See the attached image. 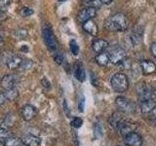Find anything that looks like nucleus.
<instances>
[{
  "label": "nucleus",
  "instance_id": "nucleus-2",
  "mask_svg": "<svg viewBox=\"0 0 156 146\" xmlns=\"http://www.w3.org/2000/svg\"><path fill=\"white\" fill-rule=\"evenodd\" d=\"M110 84L116 92H124L129 88V80L124 73H116L111 77Z\"/></svg>",
  "mask_w": 156,
  "mask_h": 146
},
{
  "label": "nucleus",
  "instance_id": "nucleus-7",
  "mask_svg": "<svg viewBox=\"0 0 156 146\" xmlns=\"http://www.w3.org/2000/svg\"><path fill=\"white\" fill-rule=\"evenodd\" d=\"M126 122V119L124 118L123 114H122V112L118 111V112H114L113 114L111 115V117L109 118V124L110 126L113 128L114 130H116L118 131L121 127L123 126V124Z\"/></svg>",
  "mask_w": 156,
  "mask_h": 146
},
{
  "label": "nucleus",
  "instance_id": "nucleus-34",
  "mask_svg": "<svg viewBox=\"0 0 156 146\" xmlns=\"http://www.w3.org/2000/svg\"><path fill=\"white\" fill-rule=\"evenodd\" d=\"M54 61H55L58 64H62V63L63 62V57L61 55H55L54 56Z\"/></svg>",
  "mask_w": 156,
  "mask_h": 146
},
{
  "label": "nucleus",
  "instance_id": "nucleus-27",
  "mask_svg": "<svg viewBox=\"0 0 156 146\" xmlns=\"http://www.w3.org/2000/svg\"><path fill=\"white\" fill-rule=\"evenodd\" d=\"M71 126L73 127V128H75V129H78V128H80V127L82 126L83 124V120L81 118H79V117H75V118H73L72 121H71Z\"/></svg>",
  "mask_w": 156,
  "mask_h": 146
},
{
  "label": "nucleus",
  "instance_id": "nucleus-15",
  "mask_svg": "<svg viewBox=\"0 0 156 146\" xmlns=\"http://www.w3.org/2000/svg\"><path fill=\"white\" fill-rule=\"evenodd\" d=\"M140 100L144 99H154L155 97V91L150 86H140L139 91Z\"/></svg>",
  "mask_w": 156,
  "mask_h": 146
},
{
  "label": "nucleus",
  "instance_id": "nucleus-19",
  "mask_svg": "<svg viewBox=\"0 0 156 146\" xmlns=\"http://www.w3.org/2000/svg\"><path fill=\"white\" fill-rule=\"evenodd\" d=\"M136 124L134 123H132V122L128 121V120H126V122L123 124V126L121 127V129L118 130L120 134H122L123 136L127 135L128 134L130 133H133V131H135V129H136Z\"/></svg>",
  "mask_w": 156,
  "mask_h": 146
},
{
  "label": "nucleus",
  "instance_id": "nucleus-14",
  "mask_svg": "<svg viewBox=\"0 0 156 146\" xmlns=\"http://www.w3.org/2000/svg\"><path fill=\"white\" fill-rule=\"evenodd\" d=\"M82 28L85 32L88 34H90L92 36H96L99 31V27H98V24L94 19H88V21L82 23Z\"/></svg>",
  "mask_w": 156,
  "mask_h": 146
},
{
  "label": "nucleus",
  "instance_id": "nucleus-17",
  "mask_svg": "<svg viewBox=\"0 0 156 146\" xmlns=\"http://www.w3.org/2000/svg\"><path fill=\"white\" fill-rule=\"evenodd\" d=\"M140 68L144 74L145 75H150L156 71V64L151 61L145 60L140 62Z\"/></svg>",
  "mask_w": 156,
  "mask_h": 146
},
{
  "label": "nucleus",
  "instance_id": "nucleus-30",
  "mask_svg": "<svg viewBox=\"0 0 156 146\" xmlns=\"http://www.w3.org/2000/svg\"><path fill=\"white\" fill-rule=\"evenodd\" d=\"M32 66V61H23L21 66H20L19 69H23V70H27L29 69Z\"/></svg>",
  "mask_w": 156,
  "mask_h": 146
},
{
  "label": "nucleus",
  "instance_id": "nucleus-21",
  "mask_svg": "<svg viewBox=\"0 0 156 146\" xmlns=\"http://www.w3.org/2000/svg\"><path fill=\"white\" fill-rule=\"evenodd\" d=\"M74 75L76 77V79L80 82H84L86 79V73L84 70V67L81 64L80 62H78L74 66Z\"/></svg>",
  "mask_w": 156,
  "mask_h": 146
},
{
  "label": "nucleus",
  "instance_id": "nucleus-3",
  "mask_svg": "<svg viewBox=\"0 0 156 146\" xmlns=\"http://www.w3.org/2000/svg\"><path fill=\"white\" fill-rule=\"evenodd\" d=\"M117 108L122 113H133L136 111V104L125 96H117L115 99Z\"/></svg>",
  "mask_w": 156,
  "mask_h": 146
},
{
  "label": "nucleus",
  "instance_id": "nucleus-4",
  "mask_svg": "<svg viewBox=\"0 0 156 146\" xmlns=\"http://www.w3.org/2000/svg\"><path fill=\"white\" fill-rule=\"evenodd\" d=\"M43 37L45 40L46 45L51 51L55 52L58 50V41L57 38L54 34L52 28L50 26H45L43 27Z\"/></svg>",
  "mask_w": 156,
  "mask_h": 146
},
{
  "label": "nucleus",
  "instance_id": "nucleus-12",
  "mask_svg": "<svg viewBox=\"0 0 156 146\" xmlns=\"http://www.w3.org/2000/svg\"><path fill=\"white\" fill-rule=\"evenodd\" d=\"M37 114V109L31 104H26L22 107V117L24 121H30Z\"/></svg>",
  "mask_w": 156,
  "mask_h": 146
},
{
  "label": "nucleus",
  "instance_id": "nucleus-31",
  "mask_svg": "<svg viewBox=\"0 0 156 146\" xmlns=\"http://www.w3.org/2000/svg\"><path fill=\"white\" fill-rule=\"evenodd\" d=\"M11 4V0H0V10L4 11V9H6Z\"/></svg>",
  "mask_w": 156,
  "mask_h": 146
},
{
  "label": "nucleus",
  "instance_id": "nucleus-6",
  "mask_svg": "<svg viewBox=\"0 0 156 146\" xmlns=\"http://www.w3.org/2000/svg\"><path fill=\"white\" fill-rule=\"evenodd\" d=\"M18 82H19V78L17 75L7 74V75H4L1 81H0V86H1L2 89L6 91L9 89L16 88V85L18 84Z\"/></svg>",
  "mask_w": 156,
  "mask_h": 146
},
{
  "label": "nucleus",
  "instance_id": "nucleus-13",
  "mask_svg": "<svg viewBox=\"0 0 156 146\" xmlns=\"http://www.w3.org/2000/svg\"><path fill=\"white\" fill-rule=\"evenodd\" d=\"M5 62H6V65L9 69L15 70L20 68L23 62V58L16 55H9L6 60H5Z\"/></svg>",
  "mask_w": 156,
  "mask_h": 146
},
{
  "label": "nucleus",
  "instance_id": "nucleus-32",
  "mask_svg": "<svg viewBox=\"0 0 156 146\" xmlns=\"http://www.w3.org/2000/svg\"><path fill=\"white\" fill-rule=\"evenodd\" d=\"M41 85L45 88L46 90L51 89V83L49 82V80L47 79V78H43V79L41 80Z\"/></svg>",
  "mask_w": 156,
  "mask_h": 146
},
{
  "label": "nucleus",
  "instance_id": "nucleus-29",
  "mask_svg": "<svg viewBox=\"0 0 156 146\" xmlns=\"http://www.w3.org/2000/svg\"><path fill=\"white\" fill-rule=\"evenodd\" d=\"M104 134V129L100 124H96L95 125V135L96 137H101Z\"/></svg>",
  "mask_w": 156,
  "mask_h": 146
},
{
  "label": "nucleus",
  "instance_id": "nucleus-36",
  "mask_svg": "<svg viewBox=\"0 0 156 146\" xmlns=\"http://www.w3.org/2000/svg\"><path fill=\"white\" fill-rule=\"evenodd\" d=\"M84 104H85V99L84 97H82L81 100H79V104H78V107H79V110L81 112L84 110Z\"/></svg>",
  "mask_w": 156,
  "mask_h": 146
},
{
  "label": "nucleus",
  "instance_id": "nucleus-20",
  "mask_svg": "<svg viewBox=\"0 0 156 146\" xmlns=\"http://www.w3.org/2000/svg\"><path fill=\"white\" fill-rule=\"evenodd\" d=\"M95 61L97 62L98 65L100 66H106L108 64V62H110V58L108 54H106L105 52L104 53H100L95 57Z\"/></svg>",
  "mask_w": 156,
  "mask_h": 146
},
{
  "label": "nucleus",
  "instance_id": "nucleus-18",
  "mask_svg": "<svg viewBox=\"0 0 156 146\" xmlns=\"http://www.w3.org/2000/svg\"><path fill=\"white\" fill-rule=\"evenodd\" d=\"M23 146H39L41 144L40 137L32 134H27L22 137Z\"/></svg>",
  "mask_w": 156,
  "mask_h": 146
},
{
  "label": "nucleus",
  "instance_id": "nucleus-41",
  "mask_svg": "<svg viewBox=\"0 0 156 146\" xmlns=\"http://www.w3.org/2000/svg\"><path fill=\"white\" fill-rule=\"evenodd\" d=\"M112 1H113V0H101V3L107 5V4H110Z\"/></svg>",
  "mask_w": 156,
  "mask_h": 146
},
{
  "label": "nucleus",
  "instance_id": "nucleus-39",
  "mask_svg": "<svg viewBox=\"0 0 156 146\" xmlns=\"http://www.w3.org/2000/svg\"><path fill=\"white\" fill-rule=\"evenodd\" d=\"M84 1L87 3V4H97V3H101V0H84Z\"/></svg>",
  "mask_w": 156,
  "mask_h": 146
},
{
  "label": "nucleus",
  "instance_id": "nucleus-37",
  "mask_svg": "<svg viewBox=\"0 0 156 146\" xmlns=\"http://www.w3.org/2000/svg\"><path fill=\"white\" fill-rule=\"evenodd\" d=\"M91 81H92V83H93V85L94 86H98L99 85V83H98V79H97V77L93 74V73L91 72Z\"/></svg>",
  "mask_w": 156,
  "mask_h": 146
},
{
  "label": "nucleus",
  "instance_id": "nucleus-38",
  "mask_svg": "<svg viewBox=\"0 0 156 146\" xmlns=\"http://www.w3.org/2000/svg\"><path fill=\"white\" fill-rule=\"evenodd\" d=\"M6 19H7V15H6V13H5L4 11H2V10H0V22H3V21H5Z\"/></svg>",
  "mask_w": 156,
  "mask_h": 146
},
{
  "label": "nucleus",
  "instance_id": "nucleus-5",
  "mask_svg": "<svg viewBox=\"0 0 156 146\" xmlns=\"http://www.w3.org/2000/svg\"><path fill=\"white\" fill-rule=\"evenodd\" d=\"M108 56L110 58V62H112L113 64H120L126 58V51L121 47H114L108 53Z\"/></svg>",
  "mask_w": 156,
  "mask_h": 146
},
{
  "label": "nucleus",
  "instance_id": "nucleus-25",
  "mask_svg": "<svg viewBox=\"0 0 156 146\" xmlns=\"http://www.w3.org/2000/svg\"><path fill=\"white\" fill-rule=\"evenodd\" d=\"M34 13V11L29 7H23L21 10H20V15L23 17V18H28L32 16Z\"/></svg>",
  "mask_w": 156,
  "mask_h": 146
},
{
  "label": "nucleus",
  "instance_id": "nucleus-33",
  "mask_svg": "<svg viewBox=\"0 0 156 146\" xmlns=\"http://www.w3.org/2000/svg\"><path fill=\"white\" fill-rule=\"evenodd\" d=\"M7 101H8V99H7V97H6V96H5L4 92H0V106L4 105Z\"/></svg>",
  "mask_w": 156,
  "mask_h": 146
},
{
  "label": "nucleus",
  "instance_id": "nucleus-44",
  "mask_svg": "<svg viewBox=\"0 0 156 146\" xmlns=\"http://www.w3.org/2000/svg\"><path fill=\"white\" fill-rule=\"evenodd\" d=\"M58 1H60V2H63V1H66V0H58Z\"/></svg>",
  "mask_w": 156,
  "mask_h": 146
},
{
  "label": "nucleus",
  "instance_id": "nucleus-40",
  "mask_svg": "<svg viewBox=\"0 0 156 146\" xmlns=\"http://www.w3.org/2000/svg\"><path fill=\"white\" fill-rule=\"evenodd\" d=\"M63 109H65V111L66 112V114L69 116V112H68V107H67V103H66V101L65 100L63 101Z\"/></svg>",
  "mask_w": 156,
  "mask_h": 146
},
{
  "label": "nucleus",
  "instance_id": "nucleus-35",
  "mask_svg": "<svg viewBox=\"0 0 156 146\" xmlns=\"http://www.w3.org/2000/svg\"><path fill=\"white\" fill-rule=\"evenodd\" d=\"M150 51H151V54L153 55V57L156 58V41L151 44V46H150Z\"/></svg>",
  "mask_w": 156,
  "mask_h": 146
},
{
  "label": "nucleus",
  "instance_id": "nucleus-23",
  "mask_svg": "<svg viewBox=\"0 0 156 146\" xmlns=\"http://www.w3.org/2000/svg\"><path fill=\"white\" fill-rule=\"evenodd\" d=\"M5 96H6L8 101H14L19 97V90L17 88H13V89H9L4 92Z\"/></svg>",
  "mask_w": 156,
  "mask_h": 146
},
{
  "label": "nucleus",
  "instance_id": "nucleus-11",
  "mask_svg": "<svg viewBox=\"0 0 156 146\" xmlns=\"http://www.w3.org/2000/svg\"><path fill=\"white\" fill-rule=\"evenodd\" d=\"M143 37H144V28L140 26H136L133 31L131 32L130 35V40L132 45L134 47L139 46L140 44L143 41Z\"/></svg>",
  "mask_w": 156,
  "mask_h": 146
},
{
  "label": "nucleus",
  "instance_id": "nucleus-28",
  "mask_svg": "<svg viewBox=\"0 0 156 146\" xmlns=\"http://www.w3.org/2000/svg\"><path fill=\"white\" fill-rule=\"evenodd\" d=\"M9 136H11L9 130L5 129V128H0V140H4L6 139Z\"/></svg>",
  "mask_w": 156,
  "mask_h": 146
},
{
  "label": "nucleus",
  "instance_id": "nucleus-16",
  "mask_svg": "<svg viewBox=\"0 0 156 146\" xmlns=\"http://www.w3.org/2000/svg\"><path fill=\"white\" fill-rule=\"evenodd\" d=\"M107 48H108V42L105 40V39L98 38V39H95L92 43V49L96 54L104 53L105 52Z\"/></svg>",
  "mask_w": 156,
  "mask_h": 146
},
{
  "label": "nucleus",
  "instance_id": "nucleus-22",
  "mask_svg": "<svg viewBox=\"0 0 156 146\" xmlns=\"http://www.w3.org/2000/svg\"><path fill=\"white\" fill-rule=\"evenodd\" d=\"M4 144L5 146H23V141L22 138L16 137V136H9L6 139H4Z\"/></svg>",
  "mask_w": 156,
  "mask_h": 146
},
{
  "label": "nucleus",
  "instance_id": "nucleus-8",
  "mask_svg": "<svg viewBox=\"0 0 156 146\" xmlns=\"http://www.w3.org/2000/svg\"><path fill=\"white\" fill-rule=\"evenodd\" d=\"M124 141L127 146H141L143 145V137L136 131L130 133L124 136Z\"/></svg>",
  "mask_w": 156,
  "mask_h": 146
},
{
  "label": "nucleus",
  "instance_id": "nucleus-1",
  "mask_svg": "<svg viewBox=\"0 0 156 146\" xmlns=\"http://www.w3.org/2000/svg\"><path fill=\"white\" fill-rule=\"evenodd\" d=\"M129 19L124 14L116 13L108 17L105 22V27L108 31L123 32L129 27Z\"/></svg>",
  "mask_w": 156,
  "mask_h": 146
},
{
  "label": "nucleus",
  "instance_id": "nucleus-43",
  "mask_svg": "<svg viewBox=\"0 0 156 146\" xmlns=\"http://www.w3.org/2000/svg\"><path fill=\"white\" fill-rule=\"evenodd\" d=\"M0 146H5L4 142H0Z\"/></svg>",
  "mask_w": 156,
  "mask_h": 146
},
{
  "label": "nucleus",
  "instance_id": "nucleus-42",
  "mask_svg": "<svg viewBox=\"0 0 156 146\" xmlns=\"http://www.w3.org/2000/svg\"><path fill=\"white\" fill-rule=\"evenodd\" d=\"M3 46H4V40L2 37H0V49H1Z\"/></svg>",
  "mask_w": 156,
  "mask_h": 146
},
{
  "label": "nucleus",
  "instance_id": "nucleus-26",
  "mask_svg": "<svg viewBox=\"0 0 156 146\" xmlns=\"http://www.w3.org/2000/svg\"><path fill=\"white\" fill-rule=\"evenodd\" d=\"M69 47H70V51L74 56H77L79 54V46L75 40H71L69 42Z\"/></svg>",
  "mask_w": 156,
  "mask_h": 146
},
{
  "label": "nucleus",
  "instance_id": "nucleus-24",
  "mask_svg": "<svg viewBox=\"0 0 156 146\" xmlns=\"http://www.w3.org/2000/svg\"><path fill=\"white\" fill-rule=\"evenodd\" d=\"M28 35L27 30L26 28H19L15 31V36H16L19 40H23V39H26Z\"/></svg>",
  "mask_w": 156,
  "mask_h": 146
},
{
  "label": "nucleus",
  "instance_id": "nucleus-9",
  "mask_svg": "<svg viewBox=\"0 0 156 146\" xmlns=\"http://www.w3.org/2000/svg\"><path fill=\"white\" fill-rule=\"evenodd\" d=\"M97 16V10L95 7L90 6L82 9L81 11L78 13V19L81 23H84L88 19H92Z\"/></svg>",
  "mask_w": 156,
  "mask_h": 146
},
{
  "label": "nucleus",
  "instance_id": "nucleus-10",
  "mask_svg": "<svg viewBox=\"0 0 156 146\" xmlns=\"http://www.w3.org/2000/svg\"><path fill=\"white\" fill-rule=\"evenodd\" d=\"M140 108L141 114L146 116L156 109V102L154 99L140 100Z\"/></svg>",
  "mask_w": 156,
  "mask_h": 146
}]
</instances>
